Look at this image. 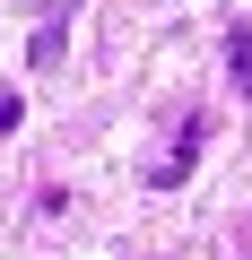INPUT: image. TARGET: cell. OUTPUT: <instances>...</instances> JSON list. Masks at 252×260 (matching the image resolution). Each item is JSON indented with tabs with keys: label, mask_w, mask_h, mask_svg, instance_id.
I'll list each match as a JSON object with an SVG mask.
<instances>
[{
	"label": "cell",
	"mask_w": 252,
	"mask_h": 260,
	"mask_svg": "<svg viewBox=\"0 0 252 260\" xmlns=\"http://www.w3.org/2000/svg\"><path fill=\"white\" fill-rule=\"evenodd\" d=\"M18 121H26V104H18V95H0V139H9Z\"/></svg>",
	"instance_id": "3"
},
{
	"label": "cell",
	"mask_w": 252,
	"mask_h": 260,
	"mask_svg": "<svg viewBox=\"0 0 252 260\" xmlns=\"http://www.w3.org/2000/svg\"><path fill=\"white\" fill-rule=\"evenodd\" d=\"M226 70H235V87L252 95V26H235V35H226Z\"/></svg>",
	"instance_id": "2"
},
{
	"label": "cell",
	"mask_w": 252,
	"mask_h": 260,
	"mask_svg": "<svg viewBox=\"0 0 252 260\" xmlns=\"http://www.w3.org/2000/svg\"><path fill=\"white\" fill-rule=\"evenodd\" d=\"M61 44H70V26L52 18V26H35V44H26V61H35V70H52V61H61Z\"/></svg>",
	"instance_id": "1"
}]
</instances>
